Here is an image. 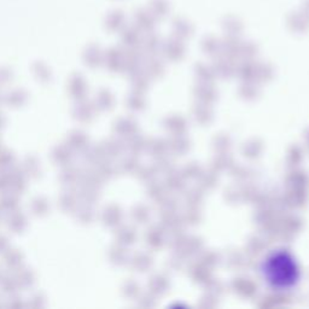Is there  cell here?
Here are the masks:
<instances>
[{"instance_id":"cell-1","label":"cell","mask_w":309,"mask_h":309,"mask_svg":"<svg viewBox=\"0 0 309 309\" xmlns=\"http://www.w3.org/2000/svg\"><path fill=\"white\" fill-rule=\"evenodd\" d=\"M9 177V186H11L14 192H22L25 189V174L20 169H14L7 174Z\"/></svg>"},{"instance_id":"cell-2","label":"cell","mask_w":309,"mask_h":309,"mask_svg":"<svg viewBox=\"0 0 309 309\" xmlns=\"http://www.w3.org/2000/svg\"><path fill=\"white\" fill-rule=\"evenodd\" d=\"M7 227L14 233H21L27 228V218L22 213L12 212L9 221H7Z\"/></svg>"},{"instance_id":"cell-3","label":"cell","mask_w":309,"mask_h":309,"mask_svg":"<svg viewBox=\"0 0 309 309\" xmlns=\"http://www.w3.org/2000/svg\"><path fill=\"white\" fill-rule=\"evenodd\" d=\"M17 205H19V199H17V196L15 195V192L1 193V196H0V210L1 212H15Z\"/></svg>"},{"instance_id":"cell-4","label":"cell","mask_w":309,"mask_h":309,"mask_svg":"<svg viewBox=\"0 0 309 309\" xmlns=\"http://www.w3.org/2000/svg\"><path fill=\"white\" fill-rule=\"evenodd\" d=\"M77 203V195L70 191H66L59 196L58 204L62 210L64 212H71L74 208H76Z\"/></svg>"},{"instance_id":"cell-5","label":"cell","mask_w":309,"mask_h":309,"mask_svg":"<svg viewBox=\"0 0 309 309\" xmlns=\"http://www.w3.org/2000/svg\"><path fill=\"white\" fill-rule=\"evenodd\" d=\"M71 158L70 150L68 145H58L52 151V159L58 164H68Z\"/></svg>"},{"instance_id":"cell-6","label":"cell","mask_w":309,"mask_h":309,"mask_svg":"<svg viewBox=\"0 0 309 309\" xmlns=\"http://www.w3.org/2000/svg\"><path fill=\"white\" fill-rule=\"evenodd\" d=\"M27 100V93L23 89H12L5 97L6 104L12 105V107H21Z\"/></svg>"},{"instance_id":"cell-7","label":"cell","mask_w":309,"mask_h":309,"mask_svg":"<svg viewBox=\"0 0 309 309\" xmlns=\"http://www.w3.org/2000/svg\"><path fill=\"white\" fill-rule=\"evenodd\" d=\"M22 255L17 250H10L5 256V264L10 269H20L21 265H22Z\"/></svg>"},{"instance_id":"cell-8","label":"cell","mask_w":309,"mask_h":309,"mask_svg":"<svg viewBox=\"0 0 309 309\" xmlns=\"http://www.w3.org/2000/svg\"><path fill=\"white\" fill-rule=\"evenodd\" d=\"M85 91H86L85 82L82 81V79L80 76H76L75 79H73L69 82V92H70L71 96H74L75 98H82Z\"/></svg>"},{"instance_id":"cell-9","label":"cell","mask_w":309,"mask_h":309,"mask_svg":"<svg viewBox=\"0 0 309 309\" xmlns=\"http://www.w3.org/2000/svg\"><path fill=\"white\" fill-rule=\"evenodd\" d=\"M16 282L21 287H32V284L34 283V274L29 269H19Z\"/></svg>"},{"instance_id":"cell-10","label":"cell","mask_w":309,"mask_h":309,"mask_svg":"<svg viewBox=\"0 0 309 309\" xmlns=\"http://www.w3.org/2000/svg\"><path fill=\"white\" fill-rule=\"evenodd\" d=\"M79 172L76 169H74L73 167H68V168L62 172L59 180H61V182L63 185H71L79 181Z\"/></svg>"},{"instance_id":"cell-11","label":"cell","mask_w":309,"mask_h":309,"mask_svg":"<svg viewBox=\"0 0 309 309\" xmlns=\"http://www.w3.org/2000/svg\"><path fill=\"white\" fill-rule=\"evenodd\" d=\"M24 166H23V172L28 177H38L40 173V166H39V162L34 157H28L24 161Z\"/></svg>"},{"instance_id":"cell-12","label":"cell","mask_w":309,"mask_h":309,"mask_svg":"<svg viewBox=\"0 0 309 309\" xmlns=\"http://www.w3.org/2000/svg\"><path fill=\"white\" fill-rule=\"evenodd\" d=\"M17 287V282L7 274H0V290L5 293L14 292Z\"/></svg>"},{"instance_id":"cell-13","label":"cell","mask_w":309,"mask_h":309,"mask_svg":"<svg viewBox=\"0 0 309 309\" xmlns=\"http://www.w3.org/2000/svg\"><path fill=\"white\" fill-rule=\"evenodd\" d=\"M48 209H50V204H48L47 199H45L44 197H38L33 200L32 212L35 215H45L48 212Z\"/></svg>"},{"instance_id":"cell-14","label":"cell","mask_w":309,"mask_h":309,"mask_svg":"<svg viewBox=\"0 0 309 309\" xmlns=\"http://www.w3.org/2000/svg\"><path fill=\"white\" fill-rule=\"evenodd\" d=\"M73 115L76 120L79 121H86L87 118L89 117V105L85 102H80L77 103L73 110Z\"/></svg>"},{"instance_id":"cell-15","label":"cell","mask_w":309,"mask_h":309,"mask_svg":"<svg viewBox=\"0 0 309 309\" xmlns=\"http://www.w3.org/2000/svg\"><path fill=\"white\" fill-rule=\"evenodd\" d=\"M85 141H86V136L82 132H73L68 138V146L73 149H82V146L85 145Z\"/></svg>"},{"instance_id":"cell-16","label":"cell","mask_w":309,"mask_h":309,"mask_svg":"<svg viewBox=\"0 0 309 309\" xmlns=\"http://www.w3.org/2000/svg\"><path fill=\"white\" fill-rule=\"evenodd\" d=\"M12 163H14V154L6 150L0 151V169L9 168Z\"/></svg>"},{"instance_id":"cell-17","label":"cell","mask_w":309,"mask_h":309,"mask_svg":"<svg viewBox=\"0 0 309 309\" xmlns=\"http://www.w3.org/2000/svg\"><path fill=\"white\" fill-rule=\"evenodd\" d=\"M75 216L77 220L80 221V222H86V221H88V215L89 213H91V210L88 209L87 207H79L76 208V212H75Z\"/></svg>"},{"instance_id":"cell-18","label":"cell","mask_w":309,"mask_h":309,"mask_svg":"<svg viewBox=\"0 0 309 309\" xmlns=\"http://www.w3.org/2000/svg\"><path fill=\"white\" fill-rule=\"evenodd\" d=\"M7 186H9V177H7V174L0 172V191Z\"/></svg>"},{"instance_id":"cell-19","label":"cell","mask_w":309,"mask_h":309,"mask_svg":"<svg viewBox=\"0 0 309 309\" xmlns=\"http://www.w3.org/2000/svg\"><path fill=\"white\" fill-rule=\"evenodd\" d=\"M7 246H9V243H7V239L5 238L4 236H0V252H4L7 250Z\"/></svg>"},{"instance_id":"cell-20","label":"cell","mask_w":309,"mask_h":309,"mask_svg":"<svg viewBox=\"0 0 309 309\" xmlns=\"http://www.w3.org/2000/svg\"><path fill=\"white\" fill-rule=\"evenodd\" d=\"M4 122H5V120H4V116H2L1 114H0V128L2 127V126H4Z\"/></svg>"},{"instance_id":"cell-21","label":"cell","mask_w":309,"mask_h":309,"mask_svg":"<svg viewBox=\"0 0 309 309\" xmlns=\"http://www.w3.org/2000/svg\"><path fill=\"white\" fill-rule=\"evenodd\" d=\"M0 213H1V210H0ZM0 220H1V214H0Z\"/></svg>"}]
</instances>
